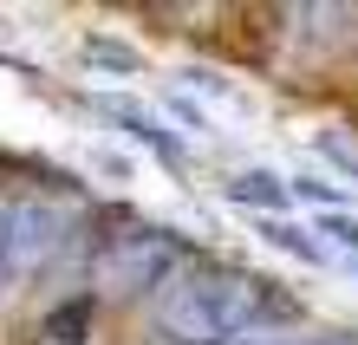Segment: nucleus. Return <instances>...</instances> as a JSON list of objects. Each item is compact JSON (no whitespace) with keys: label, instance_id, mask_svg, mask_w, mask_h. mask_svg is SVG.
<instances>
[{"label":"nucleus","instance_id":"f03ea898","mask_svg":"<svg viewBox=\"0 0 358 345\" xmlns=\"http://www.w3.org/2000/svg\"><path fill=\"white\" fill-rule=\"evenodd\" d=\"M182 267H189V241L170 234V228H157V222L111 228L98 241V261H92L98 287L104 293H124V300H131V293H163Z\"/></svg>","mask_w":358,"mask_h":345},{"label":"nucleus","instance_id":"f257e3e1","mask_svg":"<svg viewBox=\"0 0 358 345\" xmlns=\"http://www.w3.org/2000/svg\"><path fill=\"white\" fill-rule=\"evenodd\" d=\"M300 300L280 280H261L248 267H202L189 261L157 293V339L163 345H255L273 326H293Z\"/></svg>","mask_w":358,"mask_h":345},{"label":"nucleus","instance_id":"7ed1b4c3","mask_svg":"<svg viewBox=\"0 0 358 345\" xmlns=\"http://www.w3.org/2000/svg\"><path fill=\"white\" fill-rule=\"evenodd\" d=\"M72 222L78 215L66 202H52V196L0 202V300H13L59 248L72 241Z\"/></svg>","mask_w":358,"mask_h":345},{"label":"nucleus","instance_id":"1a4fd4ad","mask_svg":"<svg viewBox=\"0 0 358 345\" xmlns=\"http://www.w3.org/2000/svg\"><path fill=\"white\" fill-rule=\"evenodd\" d=\"M313 143H320V157H332L345 176H358V143L352 137H313Z\"/></svg>","mask_w":358,"mask_h":345},{"label":"nucleus","instance_id":"423d86ee","mask_svg":"<svg viewBox=\"0 0 358 345\" xmlns=\"http://www.w3.org/2000/svg\"><path fill=\"white\" fill-rule=\"evenodd\" d=\"M92 300H66V307H52L46 319H39L33 345H92Z\"/></svg>","mask_w":358,"mask_h":345},{"label":"nucleus","instance_id":"0eeeda50","mask_svg":"<svg viewBox=\"0 0 358 345\" xmlns=\"http://www.w3.org/2000/svg\"><path fill=\"white\" fill-rule=\"evenodd\" d=\"M261 241L280 248V254H293V261H313V267L326 261V241H313V234L300 222H287V215H261Z\"/></svg>","mask_w":358,"mask_h":345},{"label":"nucleus","instance_id":"9d476101","mask_svg":"<svg viewBox=\"0 0 358 345\" xmlns=\"http://www.w3.org/2000/svg\"><path fill=\"white\" fill-rule=\"evenodd\" d=\"M300 345H358L352 332H313V339H300Z\"/></svg>","mask_w":358,"mask_h":345},{"label":"nucleus","instance_id":"20e7f679","mask_svg":"<svg viewBox=\"0 0 358 345\" xmlns=\"http://www.w3.org/2000/svg\"><path fill=\"white\" fill-rule=\"evenodd\" d=\"M92 104H98V111H104V118H111V124H117V131H131V137H143V143H150V150H157V157H170V163L182 157V143H176L170 131H163V124H157L150 111H143V104H137V98H117V92H98Z\"/></svg>","mask_w":358,"mask_h":345},{"label":"nucleus","instance_id":"39448f33","mask_svg":"<svg viewBox=\"0 0 358 345\" xmlns=\"http://www.w3.org/2000/svg\"><path fill=\"white\" fill-rule=\"evenodd\" d=\"M228 202L261 209V215H280L287 209V183L273 176V169H241V176H228Z\"/></svg>","mask_w":358,"mask_h":345},{"label":"nucleus","instance_id":"6e6552de","mask_svg":"<svg viewBox=\"0 0 358 345\" xmlns=\"http://www.w3.org/2000/svg\"><path fill=\"white\" fill-rule=\"evenodd\" d=\"M85 59H92V66H111L117 78H131V72L143 66V59L124 46V39H104V33H98V39H85Z\"/></svg>","mask_w":358,"mask_h":345}]
</instances>
